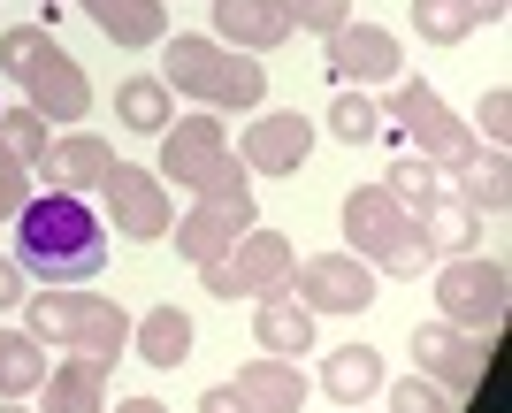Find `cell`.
Segmentation results:
<instances>
[{
    "instance_id": "cell-1",
    "label": "cell",
    "mask_w": 512,
    "mask_h": 413,
    "mask_svg": "<svg viewBox=\"0 0 512 413\" xmlns=\"http://www.w3.org/2000/svg\"><path fill=\"white\" fill-rule=\"evenodd\" d=\"M16 261L46 283H92L107 268V222L77 192H31L16 215Z\"/></svg>"
},
{
    "instance_id": "cell-2",
    "label": "cell",
    "mask_w": 512,
    "mask_h": 413,
    "mask_svg": "<svg viewBox=\"0 0 512 413\" xmlns=\"http://www.w3.org/2000/svg\"><path fill=\"white\" fill-rule=\"evenodd\" d=\"M161 85L192 92L199 108H214V115H253L268 100V69H260V54H237L222 39L176 31V39H161Z\"/></svg>"
},
{
    "instance_id": "cell-3",
    "label": "cell",
    "mask_w": 512,
    "mask_h": 413,
    "mask_svg": "<svg viewBox=\"0 0 512 413\" xmlns=\"http://www.w3.org/2000/svg\"><path fill=\"white\" fill-rule=\"evenodd\" d=\"M0 69L23 85V100H31L46 123H85V115H92L85 62H77L69 46H54L46 23H8V31H0Z\"/></svg>"
},
{
    "instance_id": "cell-4",
    "label": "cell",
    "mask_w": 512,
    "mask_h": 413,
    "mask_svg": "<svg viewBox=\"0 0 512 413\" xmlns=\"http://www.w3.org/2000/svg\"><path fill=\"white\" fill-rule=\"evenodd\" d=\"M337 222H344V253H360L375 276H398V283H413L436 253L421 245V222L398 207V192L390 184H352L344 192V207H337Z\"/></svg>"
},
{
    "instance_id": "cell-5",
    "label": "cell",
    "mask_w": 512,
    "mask_h": 413,
    "mask_svg": "<svg viewBox=\"0 0 512 413\" xmlns=\"http://www.w3.org/2000/svg\"><path fill=\"white\" fill-rule=\"evenodd\" d=\"M16 314H31V337L62 352H92V360H123L130 352V314L115 299H100L92 283H46L39 299H23Z\"/></svg>"
},
{
    "instance_id": "cell-6",
    "label": "cell",
    "mask_w": 512,
    "mask_h": 413,
    "mask_svg": "<svg viewBox=\"0 0 512 413\" xmlns=\"http://www.w3.org/2000/svg\"><path fill=\"white\" fill-rule=\"evenodd\" d=\"M161 184H176V192H245L253 176H245V161H237L230 131H222V115L199 108V115H176L169 131H161Z\"/></svg>"
},
{
    "instance_id": "cell-7",
    "label": "cell",
    "mask_w": 512,
    "mask_h": 413,
    "mask_svg": "<svg viewBox=\"0 0 512 413\" xmlns=\"http://www.w3.org/2000/svg\"><path fill=\"white\" fill-rule=\"evenodd\" d=\"M383 138H413V153H421V161H436V169H459V161H474V153H482V138H474L467 123L444 108V92L428 85V77H390Z\"/></svg>"
},
{
    "instance_id": "cell-8",
    "label": "cell",
    "mask_w": 512,
    "mask_h": 413,
    "mask_svg": "<svg viewBox=\"0 0 512 413\" xmlns=\"http://www.w3.org/2000/svg\"><path fill=\"white\" fill-rule=\"evenodd\" d=\"M512 314V268L497 253H451L436 268V322L474 329V337H497Z\"/></svg>"
},
{
    "instance_id": "cell-9",
    "label": "cell",
    "mask_w": 512,
    "mask_h": 413,
    "mask_svg": "<svg viewBox=\"0 0 512 413\" xmlns=\"http://www.w3.org/2000/svg\"><path fill=\"white\" fill-rule=\"evenodd\" d=\"M291 276H299V245L283 238V230H245V238L230 245V253H214L207 268H199V283H207V299H276V291H291Z\"/></svg>"
},
{
    "instance_id": "cell-10",
    "label": "cell",
    "mask_w": 512,
    "mask_h": 413,
    "mask_svg": "<svg viewBox=\"0 0 512 413\" xmlns=\"http://www.w3.org/2000/svg\"><path fill=\"white\" fill-rule=\"evenodd\" d=\"M92 207H100V222L115 230V238H130V245L169 238V222H176V199H169V184H161L153 169H138V161H115V169L100 176Z\"/></svg>"
},
{
    "instance_id": "cell-11",
    "label": "cell",
    "mask_w": 512,
    "mask_h": 413,
    "mask_svg": "<svg viewBox=\"0 0 512 413\" xmlns=\"http://www.w3.org/2000/svg\"><path fill=\"white\" fill-rule=\"evenodd\" d=\"M260 222V199H253V184L245 192H199L184 215L169 222L176 230V261H192V268H207L214 253H230L245 230Z\"/></svg>"
},
{
    "instance_id": "cell-12",
    "label": "cell",
    "mask_w": 512,
    "mask_h": 413,
    "mask_svg": "<svg viewBox=\"0 0 512 413\" xmlns=\"http://www.w3.org/2000/svg\"><path fill=\"white\" fill-rule=\"evenodd\" d=\"M413 375H428V383L451 391V398L482 391V375H490V337L451 329V322H421L413 329Z\"/></svg>"
},
{
    "instance_id": "cell-13",
    "label": "cell",
    "mask_w": 512,
    "mask_h": 413,
    "mask_svg": "<svg viewBox=\"0 0 512 413\" xmlns=\"http://www.w3.org/2000/svg\"><path fill=\"white\" fill-rule=\"evenodd\" d=\"M314 138L321 131L299 108H253V123L237 131V161H245V176H299Z\"/></svg>"
},
{
    "instance_id": "cell-14",
    "label": "cell",
    "mask_w": 512,
    "mask_h": 413,
    "mask_svg": "<svg viewBox=\"0 0 512 413\" xmlns=\"http://www.w3.org/2000/svg\"><path fill=\"white\" fill-rule=\"evenodd\" d=\"M291 291L306 299V314H367L375 306V268L360 253H306Z\"/></svg>"
},
{
    "instance_id": "cell-15",
    "label": "cell",
    "mask_w": 512,
    "mask_h": 413,
    "mask_svg": "<svg viewBox=\"0 0 512 413\" xmlns=\"http://www.w3.org/2000/svg\"><path fill=\"white\" fill-rule=\"evenodd\" d=\"M329 77L337 85H390V77H406V39L352 16L344 31H329Z\"/></svg>"
},
{
    "instance_id": "cell-16",
    "label": "cell",
    "mask_w": 512,
    "mask_h": 413,
    "mask_svg": "<svg viewBox=\"0 0 512 413\" xmlns=\"http://www.w3.org/2000/svg\"><path fill=\"white\" fill-rule=\"evenodd\" d=\"M107 169H115V146H107L100 131H62L39 161H31V184H39V192H77V199H92Z\"/></svg>"
},
{
    "instance_id": "cell-17",
    "label": "cell",
    "mask_w": 512,
    "mask_h": 413,
    "mask_svg": "<svg viewBox=\"0 0 512 413\" xmlns=\"http://www.w3.org/2000/svg\"><path fill=\"white\" fill-rule=\"evenodd\" d=\"M107 375H115V360H92V352L54 360L39 383V413H107Z\"/></svg>"
},
{
    "instance_id": "cell-18",
    "label": "cell",
    "mask_w": 512,
    "mask_h": 413,
    "mask_svg": "<svg viewBox=\"0 0 512 413\" xmlns=\"http://www.w3.org/2000/svg\"><path fill=\"white\" fill-rule=\"evenodd\" d=\"M237 398H245V413H299L306 398H314V383L299 375V360H276V352H253L245 368H237L230 383Z\"/></svg>"
},
{
    "instance_id": "cell-19",
    "label": "cell",
    "mask_w": 512,
    "mask_h": 413,
    "mask_svg": "<svg viewBox=\"0 0 512 413\" xmlns=\"http://www.w3.org/2000/svg\"><path fill=\"white\" fill-rule=\"evenodd\" d=\"M214 39L237 46V54H276L291 39V23H283L276 0H214Z\"/></svg>"
},
{
    "instance_id": "cell-20",
    "label": "cell",
    "mask_w": 512,
    "mask_h": 413,
    "mask_svg": "<svg viewBox=\"0 0 512 413\" xmlns=\"http://www.w3.org/2000/svg\"><path fill=\"white\" fill-rule=\"evenodd\" d=\"M451 199H459V207H467V215H512V161L497 146H482L474 153V161H459V169H451Z\"/></svg>"
},
{
    "instance_id": "cell-21",
    "label": "cell",
    "mask_w": 512,
    "mask_h": 413,
    "mask_svg": "<svg viewBox=\"0 0 512 413\" xmlns=\"http://www.w3.org/2000/svg\"><path fill=\"white\" fill-rule=\"evenodd\" d=\"M314 322L321 314H306L299 291H276V299H260V314H253V345L276 352V360H306V352H314Z\"/></svg>"
},
{
    "instance_id": "cell-22",
    "label": "cell",
    "mask_w": 512,
    "mask_h": 413,
    "mask_svg": "<svg viewBox=\"0 0 512 413\" xmlns=\"http://www.w3.org/2000/svg\"><path fill=\"white\" fill-rule=\"evenodd\" d=\"M92 23H100V39L130 46V54H146V46L169 39V8L161 0H77Z\"/></svg>"
},
{
    "instance_id": "cell-23",
    "label": "cell",
    "mask_w": 512,
    "mask_h": 413,
    "mask_svg": "<svg viewBox=\"0 0 512 413\" xmlns=\"http://www.w3.org/2000/svg\"><path fill=\"white\" fill-rule=\"evenodd\" d=\"M130 352L146 360V368H184L192 360V314L184 306H146L138 322H130Z\"/></svg>"
},
{
    "instance_id": "cell-24",
    "label": "cell",
    "mask_w": 512,
    "mask_h": 413,
    "mask_svg": "<svg viewBox=\"0 0 512 413\" xmlns=\"http://www.w3.org/2000/svg\"><path fill=\"white\" fill-rule=\"evenodd\" d=\"M321 391L337 398V406H367V398L383 391V352L375 345H337L321 360Z\"/></svg>"
},
{
    "instance_id": "cell-25",
    "label": "cell",
    "mask_w": 512,
    "mask_h": 413,
    "mask_svg": "<svg viewBox=\"0 0 512 413\" xmlns=\"http://www.w3.org/2000/svg\"><path fill=\"white\" fill-rule=\"evenodd\" d=\"M115 123L123 131H146V138H161L176 123V92L153 77V69H138V77H123L115 85Z\"/></svg>"
},
{
    "instance_id": "cell-26",
    "label": "cell",
    "mask_w": 512,
    "mask_h": 413,
    "mask_svg": "<svg viewBox=\"0 0 512 413\" xmlns=\"http://www.w3.org/2000/svg\"><path fill=\"white\" fill-rule=\"evenodd\" d=\"M413 222H421L428 253H482V215H467L459 199H428V207H413Z\"/></svg>"
},
{
    "instance_id": "cell-27",
    "label": "cell",
    "mask_w": 512,
    "mask_h": 413,
    "mask_svg": "<svg viewBox=\"0 0 512 413\" xmlns=\"http://www.w3.org/2000/svg\"><path fill=\"white\" fill-rule=\"evenodd\" d=\"M46 345L31 337V329H0V398H39L46 383Z\"/></svg>"
},
{
    "instance_id": "cell-28",
    "label": "cell",
    "mask_w": 512,
    "mask_h": 413,
    "mask_svg": "<svg viewBox=\"0 0 512 413\" xmlns=\"http://www.w3.org/2000/svg\"><path fill=\"white\" fill-rule=\"evenodd\" d=\"M329 138H344V146L383 138V100H367V85H337V100H329Z\"/></svg>"
},
{
    "instance_id": "cell-29",
    "label": "cell",
    "mask_w": 512,
    "mask_h": 413,
    "mask_svg": "<svg viewBox=\"0 0 512 413\" xmlns=\"http://www.w3.org/2000/svg\"><path fill=\"white\" fill-rule=\"evenodd\" d=\"M390 192H398V207H428V199H451V169H436V161H421V153H398L390 161V176H383Z\"/></svg>"
},
{
    "instance_id": "cell-30",
    "label": "cell",
    "mask_w": 512,
    "mask_h": 413,
    "mask_svg": "<svg viewBox=\"0 0 512 413\" xmlns=\"http://www.w3.org/2000/svg\"><path fill=\"white\" fill-rule=\"evenodd\" d=\"M413 31L428 46H459L482 31V16H474V0H413Z\"/></svg>"
},
{
    "instance_id": "cell-31",
    "label": "cell",
    "mask_w": 512,
    "mask_h": 413,
    "mask_svg": "<svg viewBox=\"0 0 512 413\" xmlns=\"http://www.w3.org/2000/svg\"><path fill=\"white\" fill-rule=\"evenodd\" d=\"M0 146L16 153L23 169H31V161H39L46 146H54V123H46L39 108H31V100H23V108H0Z\"/></svg>"
},
{
    "instance_id": "cell-32",
    "label": "cell",
    "mask_w": 512,
    "mask_h": 413,
    "mask_svg": "<svg viewBox=\"0 0 512 413\" xmlns=\"http://www.w3.org/2000/svg\"><path fill=\"white\" fill-rule=\"evenodd\" d=\"M276 8H283L291 31H306V39H329V31L352 23V0H276Z\"/></svg>"
},
{
    "instance_id": "cell-33",
    "label": "cell",
    "mask_w": 512,
    "mask_h": 413,
    "mask_svg": "<svg viewBox=\"0 0 512 413\" xmlns=\"http://www.w3.org/2000/svg\"><path fill=\"white\" fill-rule=\"evenodd\" d=\"M482 146H497L505 153V138H512V85H490L482 92V108H474V123H467Z\"/></svg>"
},
{
    "instance_id": "cell-34",
    "label": "cell",
    "mask_w": 512,
    "mask_h": 413,
    "mask_svg": "<svg viewBox=\"0 0 512 413\" xmlns=\"http://www.w3.org/2000/svg\"><path fill=\"white\" fill-rule=\"evenodd\" d=\"M390 413H459V398L436 391L428 375H398V383H390Z\"/></svg>"
},
{
    "instance_id": "cell-35",
    "label": "cell",
    "mask_w": 512,
    "mask_h": 413,
    "mask_svg": "<svg viewBox=\"0 0 512 413\" xmlns=\"http://www.w3.org/2000/svg\"><path fill=\"white\" fill-rule=\"evenodd\" d=\"M23 199H31V169H23L16 153L0 146V222H16V215H23Z\"/></svg>"
},
{
    "instance_id": "cell-36",
    "label": "cell",
    "mask_w": 512,
    "mask_h": 413,
    "mask_svg": "<svg viewBox=\"0 0 512 413\" xmlns=\"http://www.w3.org/2000/svg\"><path fill=\"white\" fill-rule=\"evenodd\" d=\"M16 306H23V261L0 253V314H16Z\"/></svg>"
},
{
    "instance_id": "cell-37",
    "label": "cell",
    "mask_w": 512,
    "mask_h": 413,
    "mask_svg": "<svg viewBox=\"0 0 512 413\" xmlns=\"http://www.w3.org/2000/svg\"><path fill=\"white\" fill-rule=\"evenodd\" d=\"M199 413H245V398H237V391H230V383H214V391H207V398H199Z\"/></svg>"
},
{
    "instance_id": "cell-38",
    "label": "cell",
    "mask_w": 512,
    "mask_h": 413,
    "mask_svg": "<svg viewBox=\"0 0 512 413\" xmlns=\"http://www.w3.org/2000/svg\"><path fill=\"white\" fill-rule=\"evenodd\" d=\"M115 413H169V406H161V398H123Z\"/></svg>"
},
{
    "instance_id": "cell-39",
    "label": "cell",
    "mask_w": 512,
    "mask_h": 413,
    "mask_svg": "<svg viewBox=\"0 0 512 413\" xmlns=\"http://www.w3.org/2000/svg\"><path fill=\"white\" fill-rule=\"evenodd\" d=\"M0 413H31V406H23V398H0Z\"/></svg>"
},
{
    "instance_id": "cell-40",
    "label": "cell",
    "mask_w": 512,
    "mask_h": 413,
    "mask_svg": "<svg viewBox=\"0 0 512 413\" xmlns=\"http://www.w3.org/2000/svg\"><path fill=\"white\" fill-rule=\"evenodd\" d=\"M344 413H360V406H344Z\"/></svg>"
},
{
    "instance_id": "cell-41",
    "label": "cell",
    "mask_w": 512,
    "mask_h": 413,
    "mask_svg": "<svg viewBox=\"0 0 512 413\" xmlns=\"http://www.w3.org/2000/svg\"><path fill=\"white\" fill-rule=\"evenodd\" d=\"M39 8H46V0H39Z\"/></svg>"
}]
</instances>
